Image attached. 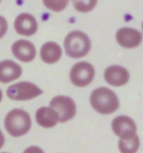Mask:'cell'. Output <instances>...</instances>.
Instances as JSON below:
<instances>
[{
    "mask_svg": "<svg viewBox=\"0 0 143 153\" xmlns=\"http://www.w3.org/2000/svg\"><path fill=\"white\" fill-rule=\"evenodd\" d=\"M50 106L59 113V123L70 121L76 114V103L67 96L54 97L50 102Z\"/></svg>",
    "mask_w": 143,
    "mask_h": 153,
    "instance_id": "cell-6",
    "label": "cell"
},
{
    "mask_svg": "<svg viewBox=\"0 0 143 153\" xmlns=\"http://www.w3.org/2000/svg\"><path fill=\"white\" fill-rule=\"evenodd\" d=\"M142 30H143V22H142Z\"/></svg>",
    "mask_w": 143,
    "mask_h": 153,
    "instance_id": "cell-22",
    "label": "cell"
},
{
    "mask_svg": "<svg viewBox=\"0 0 143 153\" xmlns=\"http://www.w3.org/2000/svg\"><path fill=\"white\" fill-rule=\"evenodd\" d=\"M62 49L55 41L45 42L40 48V59L47 65H54L61 59Z\"/></svg>",
    "mask_w": 143,
    "mask_h": 153,
    "instance_id": "cell-13",
    "label": "cell"
},
{
    "mask_svg": "<svg viewBox=\"0 0 143 153\" xmlns=\"http://www.w3.org/2000/svg\"><path fill=\"white\" fill-rule=\"evenodd\" d=\"M74 9L79 13H89L96 8L97 0H72Z\"/></svg>",
    "mask_w": 143,
    "mask_h": 153,
    "instance_id": "cell-16",
    "label": "cell"
},
{
    "mask_svg": "<svg viewBox=\"0 0 143 153\" xmlns=\"http://www.w3.org/2000/svg\"><path fill=\"white\" fill-rule=\"evenodd\" d=\"M142 33L133 27H122L116 32V41L126 49L136 48L142 42Z\"/></svg>",
    "mask_w": 143,
    "mask_h": 153,
    "instance_id": "cell-9",
    "label": "cell"
},
{
    "mask_svg": "<svg viewBox=\"0 0 143 153\" xmlns=\"http://www.w3.org/2000/svg\"><path fill=\"white\" fill-rule=\"evenodd\" d=\"M1 153H8V152H1Z\"/></svg>",
    "mask_w": 143,
    "mask_h": 153,
    "instance_id": "cell-23",
    "label": "cell"
},
{
    "mask_svg": "<svg viewBox=\"0 0 143 153\" xmlns=\"http://www.w3.org/2000/svg\"><path fill=\"white\" fill-rule=\"evenodd\" d=\"M1 1H2V0H0V3H1Z\"/></svg>",
    "mask_w": 143,
    "mask_h": 153,
    "instance_id": "cell-24",
    "label": "cell"
},
{
    "mask_svg": "<svg viewBox=\"0 0 143 153\" xmlns=\"http://www.w3.org/2000/svg\"><path fill=\"white\" fill-rule=\"evenodd\" d=\"M6 94L7 97L12 100L24 102V100H30L41 96L43 94V91L32 82L21 81L9 86Z\"/></svg>",
    "mask_w": 143,
    "mask_h": 153,
    "instance_id": "cell-4",
    "label": "cell"
},
{
    "mask_svg": "<svg viewBox=\"0 0 143 153\" xmlns=\"http://www.w3.org/2000/svg\"><path fill=\"white\" fill-rule=\"evenodd\" d=\"M22 74V68L19 63L11 59H4L0 62V82L10 83L19 79Z\"/></svg>",
    "mask_w": 143,
    "mask_h": 153,
    "instance_id": "cell-12",
    "label": "cell"
},
{
    "mask_svg": "<svg viewBox=\"0 0 143 153\" xmlns=\"http://www.w3.org/2000/svg\"><path fill=\"white\" fill-rule=\"evenodd\" d=\"M12 54L22 62H30L36 57V47L32 42L25 39H19L13 43Z\"/></svg>",
    "mask_w": 143,
    "mask_h": 153,
    "instance_id": "cell-10",
    "label": "cell"
},
{
    "mask_svg": "<svg viewBox=\"0 0 143 153\" xmlns=\"http://www.w3.org/2000/svg\"><path fill=\"white\" fill-rule=\"evenodd\" d=\"M22 153H45V152L43 151V149L40 148L39 146L32 145V146H28L27 148H25Z\"/></svg>",
    "mask_w": 143,
    "mask_h": 153,
    "instance_id": "cell-19",
    "label": "cell"
},
{
    "mask_svg": "<svg viewBox=\"0 0 143 153\" xmlns=\"http://www.w3.org/2000/svg\"><path fill=\"white\" fill-rule=\"evenodd\" d=\"M36 122L43 128L50 129L59 123V113L51 106H42L37 109L35 114Z\"/></svg>",
    "mask_w": 143,
    "mask_h": 153,
    "instance_id": "cell-14",
    "label": "cell"
},
{
    "mask_svg": "<svg viewBox=\"0 0 143 153\" xmlns=\"http://www.w3.org/2000/svg\"><path fill=\"white\" fill-rule=\"evenodd\" d=\"M92 107L100 114H111L118 110L120 106L117 95L106 87L95 89L90 97Z\"/></svg>",
    "mask_w": 143,
    "mask_h": 153,
    "instance_id": "cell-1",
    "label": "cell"
},
{
    "mask_svg": "<svg viewBox=\"0 0 143 153\" xmlns=\"http://www.w3.org/2000/svg\"><path fill=\"white\" fill-rule=\"evenodd\" d=\"M95 68L88 62H79L71 68L69 78L74 86L84 88L90 85L95 77Z\"/></svg>",
    "mask_w": 143,
    "mask_h": 153,
    "instance_id": "cell-5",
    "label": "cell"
},
{
    "mask_svg": "<svg viewBox=\"0 0 143 153\" xmlns=\"http://www.w3.org/2000/svg\"><path fill=\"white\" fill-rule=\"evenodd\" d=\"M118 146L121 153H136L140 146V140L137 135H134L127 140L120 139Z\"/></svg>",
    "mask_w": 143,
    "mask_h": 153,
    "instance_id": "cell-15",
    "label": "cell"
},
{
    "mask_svg": "<svg viewBox=\"0 0 143 153\" xmlns=\"http://www.w3.org/2000/svg\"><path fill=\"white\" fill-rule=\"evenodd\" d=\"M70 0H42L43 5L46 7L48 10L53 11V12L59 13L62 12L68 6Z\"/></svg>",
    "mask_w": 143,
    "mask_h": 153,
    "instance_id": "cell-17",
    "label": "cell"
},
{
    "mask_svg": "<svg viewBox=\"0 0 143 153\" xmlns=\"http://www.w3.org/2000/svg\"><path fill=\"white\" fill-rule=\"evenodd\" d=\"M31 125L30 115L21 108H14L10 110L4 120L7 133L14 137H20L26 135L30 131Z\"/></svg>",
    "mask_w": 143,
    "mask_h": 153,
    "instance_id": "cell-2",
    "label": "cell"
},
{
    "mask_svg": "<svg viewBox=\"0 0 143 153\" xmlns=\"http://www.w3.org/2000/svg\"><path fill=\"white\" fill-rule=\"evenodd\" d=\"M4 143H5V137H4V135H3L2 131L0 130V149L3 147Z\"/></svg>",
    "mask_w": 143,
    "mask_h": 153,
    "instance_id": "cell-20",
    "label": "cell"
},
{
    "mask_svg": "<svg viewBox=\"0 0 143 153\" xmlns=\"http://www.w3.org/2000/svg\"><path fill=\"white\" fill-rule=\"evenodd\" d=\"M7 31H8V22L5 17L0 16V39L6 35Z\"/></svg>",
    "mask_w": 143,
    "mask_h": 153,
    "instance_id": "cell-18",
    "label": "cell"
},
{
    "mask_svg": "<svg viewBox=\"0 0 143 153\" xmlns=\"http://www.w3.org/2000/svg\"><path fill=\"white\" fill-rule=\"evenodd\" d=\"M111 126L115 135L122 140H127L136 135V124L130 117L126 115H120L114 118Z\"/></svg>",
    "mask_w": 143,
    "mask_h": 153,
    "instance_id": "cell-7",
    "label": "cell"
},
{
    "mask_svg": "<svg viewBox=\"0 0 143 153\" xmlns=\"http://www.w3.org/2000/svg\"><path fill=\"white\" fill-rule=\"evenodd\" d=\"M14 28L18 34L22 36H32L38 30V23L33 15L21 13L14 21Z\"/></svg>",
    "mask_w": 143,
    "mask_h": 153,
    "instance_id": "cell-8",
    "label": "cell"
},
{
    "mask_svg": "<svg viewBox=\"0 0 143 153\" xmlns=\"http://www.w3.org/2000/svg\"><path fill=\"white\" fill-rule=\"evenodd\" d=\"M2 99H3V93H2V91H1V89H0V102H1Z\"/></svg>",
    "mask_w": 143,
    "mask_h": 153,
    "instance_id": "cell-21",
    "label": "cell"
},
{
    "mask_svg": "<svg viewBox=\"0 0 143 153\" xmlns=\"http://www.w3.org/2000/svg\"><path fill=\"white\" fill-rule=\"evenodd\" d=\"M104 79L109 85L121 87L129 82L130 73L127 68L121 65H110L105 69Z\"/></svg>",
    "mask_w": 143,
    "mask_h": 153,
    "instance_id": "cell-11",
    "label": "cell"
},
{
    "mask_svg": "<svg viewBox=\"0 0 143 153\" xmlns=\"http://www.w3.org/2000/svg\"><path fill=\"white\" fill-rule=\"evenodd\" d=\"M65 53L72 59H80L89 54L92 43L90 37L81 30H73L65 36L64 41Z\"/></svg>",
    "mask_w": 143,
    "mask_h": 153,
    "instance_id": "cell-3",
    "label": "cell"
}]
</instances>
